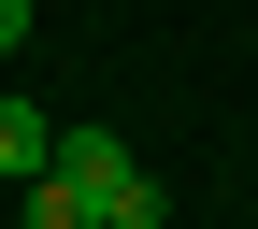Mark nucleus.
I'll list each match as a JSON object with an SVG mask.
<instances>
[{
    "label": "nucleus",
    "mask_w": 258,
    "mask_h": 229,
    "mask_svg": "<svg viewBox=\"0 0 258 229\" xmlns=\"http://www.w3.org/2000/svg\"><path fill=\"white\" fill-rule=\"evenodd\" d=\"M29 172H57V129L29 101H0V186H29Z\"/></svg>",
    "instance_id": "f257e3e1"
},
{
    "label": "nucleus",
    "mask_w": 258,
    "mask_h": 229,
    "mask_svg": "<svg viewBox=\"0 0 258 229\" xmlns=\"http://www.w3.org/2000/svg\"><path fill=\"white\" fill-rule=\"evenodd\" d=\"M15 229H101V201H86V172H29V215Z\"/></svg>",
    "instance_id": "f03ea898"
},
{
    "label": "nucleus",
    "mask_w": 258,
    "mask_h": 229,
    "mask_svg": "<svg viewBox=\"0 0 258 229\" xmlns=\"http://www.w3.org/2000/svg\"><path fill=\"white\" fill-rule=\"evenodd\" d=\"M15 43H29V0H0V57H15Z\"/></svg>",
    "instance_id": "7ed1b4c3"
}]
</instances>
